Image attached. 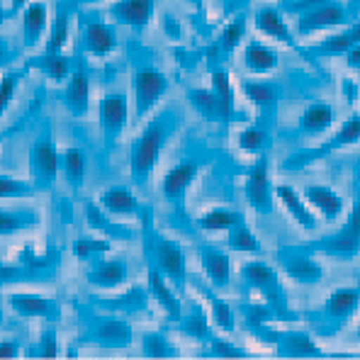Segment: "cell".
I'll list each match as a JSON object with an SVG mask.
<instances>
[{
	"mask_svg": "<svg viewBox=\"0 0 360 360\" xmlns=\"http://www.w3.org/2000/svg\"><path fill=\"white\" fill-rule=\"evenodd\" d=\"M176 131V117L173 115H158L146 122L129 149V176L136 185L149 183L151 173L156 171L161 151L171 134Z\"/></svg>",
	"mask_w": 360,
	"mask_h": 360,
	"instance_id": "6da1fadb",
	"label": "cell"
},
{
	"mask_svg": "<svg viewBox=\"0 0 360 360\" xmlns=\"http://www.w3.org/2000/svg\"><path fill=\"white\" fill-rule=\"evenodd\" d=\"M168 88L171 83H168L166 73L153 66H141L131 73V120L134 124L144 122L161 105Z\"/></svg>",
	"mask_w": 360,
	"mask_h": 360,
	"instance_id": "7a4b0ae2",
	"label": "cell"
},
{
	"mask_svg": "<svg viewBox=\"0 0 360 360\" xmlns=\"http://www.w3.org/2000/svg\"><path fill=\"white\" fill-rule=\"evenodd\" d=\"M241 283L246 290L256 292L266 300L270 309H285V290L280 285L278 270L268 266L266 261H248L241 266Z\"/></svg>",
	"mask_w": 360,
	"mask_h": 360,
	"instance_id": "3957f363",
	"label": "cell"
},
{
	"mask_svg": "<svg viewBox=\"0 0 360 360\" xmlns=\"http://www.w3.org/2000/svg\"><path fill=\"white\" fill-rule=\"evenodd\" d=\"M360 309V290L358 288H336L326 297L324 309L319 316L321 333H333L348 324Z\"/></svg>",
	"mask_w": 360,
	"mask_h": 360,
	"instance_id": "277c9868",
	"label": "cell"
},
{
	"mask_svg": "<svg viewBox=\"0 0 360 360\" xmlns=\"http://www.w3.org/2000/svg\"><path fill=\"white\" fill-rule=\"evenodd\" d=\"M243 195H246V202L251 205L253 212L258 214H273L275 210V185L270 180V163L263 156L256 158V163L251 166L243 183Z\"/></svg>",
	"mask_w": 360,
	"mask_h": 360,
	"instance_id": "5b68a950",
	"label": "cell"
},
{
	"mask_svg": "<svg viewBox=\"0 0 360 360\" xmlns=\"http://www.w3.org/2000/svg\"><path fill=\"white\" fill-rule=\"evenodd\" d=\"M358 141H360V115H356V117H348L341 124V129H336V134H333L329 141H324L321 146H316V149H311V151H300V153H295V156H290L288 161H285V171H297V168H304V166H309V163L319 161V158H326L336 149L358 144Z\"/></svg>",
	"mask_w": 360,
	"mask_h": 360,
	"instance_id": "8992f818",
	"label": "cell"
},
{
	"mask_svg": "<svg viewBox=\"0 0 360 360\" xmlns=\"http://www.w3.org/2000/svg\"><path fill=\"white\" fill-rule=\"evenodd\" d=\"M61 171V156L51 136H41L30 149V173L37 190H49Z\"/></svg>",
	"mask_w": 360,
	"mask_h": 360,
	"instance_id": "52a82bcc",
	"label": "cell"
},
{
	"mask_svg": "<svg viewBox=\"0 0 360 360\" xmlns=\"http://www.w3.org/2000/svg\"><path fill=\"white\" fill-rule=\"evenodd\" d=\"M351 15H348L346 5L336 3V0H324V3L314 5V8L300 13L297 18V32L300 37H309L314 32H324V30H336V27H346Z\"/></svg>",
	"mask_w": 360,
	"mask_h": 360,
	"instance_id": "ba28073f",
	"label": "cell"
},
{
	"mask_svg": "<svg viewBox=\"0 0 360 360\" xmlns=\"http://www.w3.org/2000/svg\"><path fill=\"white\" fill-rule=\"evenodd\" d=\"M280 266H283L285 275L290 280H295L297 285H316L319 280H324L326 270L319 261L314 258V253L309 248L300 246H285L278 251Z\"/></svg>",
	"mask_w": 360,
	"mask_h": 360,
	"instance_id": "9c48e42d",
	"label": "cell"
},
{
	"mask_svg": "<svg viewBox=\"0 0 360 360\" xmlns=\"http://www.w3.org/2000/svg\"><path fill=\"white\" fill-rule=\"evenodd\" d=\"M98 117H100V129H103L105 139L112 144L117 141L122 134H124L127 124L131 120V105L129 98L124 93H105L98 103Z\"/></svg>",
	"mask_w": 360,
	"mask_h": 360,
	"instance_id": "30bf717a",
	"label": "cell"
},
{
	"mask_svg": "<svg viewBox=\"0 0 360 360\" xmlns=\"http://www.w3.org/2000/svg\"><path fill=\"white\" fill-rule=\"evenodd\" d=\"M153 268H158L173 285H183L188 278V261L185 251L176 239L156 236L153 241Z\"/></svg>",
	"mask_w": 360,
	"mask_h": 360,
	"instance_id": "8fae6325",
	"label": "cell"
},
{
	"mask_svg": "<svg viewBox=\"0 0 360 360\" xmlns=\"http://www.w3.org/2000/svg\"><path fill=\"white\" fill-rule=\"evenodd\" d=\"M200 173V163L193 161V158H185V161L176 163L173 168H168L166 176L161 178V195L163 200H168V202H180V200L188 195L190 185L195 183V178H198Z\"/></svg>",
	"mask_w": 360,
	"mask_h": 360,
	"instance_id": "7c38bea8",
	"label": "cell"
},
{
	"mask_svg": "<svg viewBox=\"0 0 360 360\" xmlns=\"http://www.w3.org/2000/svg\"><path fill=\"white\" fill-rule=\"evenodd\" d=\"M108 13H110V20L122 25V27L144 30L153 20L156 0H115Z\"/></svg>",
	"mask_w": 360,
	"mask_h": 360,
	"instance_id": "4fadbf2b",
	"label": "cell"
},
{
	"mask_svg": "<svg viewBox=\"0 0 360 360\" xmlns=\"http://www.w3.org/2000/svg\"><path fill=\"white\" fill-rule=\"evenodd\" d=\"M253 25L261 32L263 37L278 41L283 46H290V49H300L297 37L290 30V25L285 22V18L280 15V10L275 5H263V8L256 10V18H253Z\"/></svg>",
	"mask_w": 360,
	"mask_h": 360,
	"instance_id": "5bb4252c",
	"label": "cell"
},
{
	"mask_svg": "<svg viewBox=\"0 0 360 360\" xmlns=\"http://www.w3.org/2000/svg\"><path fill=\"white\" fill-rule=\"evenodd\" d=\"M302 195H304L307 205L326 221H336L338 217L343 214V210H346L343 195H338L336 190L329 188V185H321V183L304 185V188H302Z\"/></svg>",
	"mask_w": 360,
	"mask_h": 360,
	"instance_id": "9a60e30c",
	"label": "cell"
},
{
	"mask_svg": "<svg viewBox=\"0 0 360 360\" xmlns=\"http://www.w3.org/2000/svg\"><path fill=\"white\" fill-rule=\"evenodd\" d=\"M307 248L311 253H324V256H333V258H353L360 253V234H356L351 226L343 224L338 231L311 241Z\"/></svg>",
	"mask_w": 360,
	"mask_h": 360,
	"instance_id": "2e32d148",
	"label": "cell"
},
{
	"mask_svg": "<svg viewBox=\"0 0 360 360\" xmlns=\"http://www.w3.org/2000/svg\"><path fill=\"white\" fill-rule=\"evenodd\" d=\"M275 200L283 205L285 212H288V214L292 217V219L297 221L304 231H314L316 226H319V217H316V212L307 205L304 195H300L292 185H288V183L275 185Z\"/></svg>",
	"mask_w": 360,
	"mask_h": 360,
	"instance_id": "e0dca14e",
	"label": "cell"
},
{
	"mask_svg": "<svg viewBox=\"0 0 360 360\" xmlns=\"http://www.w3.org/2000/svg\"><path fill=\"white\" fill-rule=\"evenodd\" d=\"M8 304L15 314L25 316V319L51 321L59 314L54 300L46 297V295H37V292H13V295H8Z\"/></svg>",
	"mask_w": 360,
	"mask_h": 360,
	"instance_id": "ac0fdd59",
	"label": "cell"
},
{
	"mask_svg": "<svg viewBox=\"0 0 360 360\" xmlns=\"http://www.w3.org/2000/svg\"><path fill=\"white\" fill-rule=\"evenodd\" d=\"M131 270L124 258H100L88 270V283L98 290H117L129 280Z\"/></svg>",
	"mask_w": 360,
	"mask_h": 360,
	"instance_id": "d6986e66",
	"label": "cell"
},
{
	"mask_svg": "<svg viewBox=\"0 0 360 360\" xmlns=\"http://www.w3.org/2000/svg\"><path fill=\"white\" fill-rule=\"evenodd\" d=\"M83 46L93 59H108L117 49V32L112 25L90 20L83 25Z\"/></svg>",
	"mask_w": 360,
	"mask_h": 360,
	"instance_id": "ffe728a7",
	"label": "cell"
},
{
	"mask_svg": "<svg viewBox=\"0 0 360 360\" xmlns=\"http://www.w3.org/2000/svg\"><path fill=\"white\" fill-rule=\"evenodd\" d=\"M200 266L214 290H226L231 285V258L226 251L214 246H205L200 251Z\"/></svg>",
	"mask_w": 360,
	"mask_h": 360,
	"instance_id": "44dd1931",
	"label": "cell"
},
{
	"mask_svg": "<svg viewBox=\"0 0 360 360\" xmlns=\"http://www.w3.org/2000/svg\"><path fill=\"white\" fill-rule=\"evenodd\" d=\"M171 285L173 283L158 268H151L149 270V280H146V288H149V295L153 297V302H156V304L161 307L163 311H166L168 319L180 321V319H183V304H180L176 290H173Z\"/></svg>",
	"mask_w": 360,
	"mask_h": 360,
	"instance_id": "7402d4cb",
	"label": "cell"
},
{
	"mask_svg": "<svg viewBox=\"0 0 360 360\" xmlns=\"http://www.w3.org/2000/svg\"><path fill=\"white\" fill-rule=\"evenodd\" d=\"M46 34H49V5L44 0H30L22 8L25 46H37Z\"/></svg>",
	"mask_w": 360,
	"mask_h": 360,
	"instance_id": "603a6c76",
	"label": "cell"
},
{
	"mask_svg": "<svg viewBox=\"0 0 360 360\" xmlns=\"http://www.w3.org/2000/svg\"><path fill=\"white\" fill-rule=\"evenodd\" d=\"M100 207H103L105 214L117 217V219H134L141 212L136 195L129 188H122V185H112L100 195Z\"/></svg>",
	"mask_w": 360,
	"mask_h": 360,
	"instance_id": "cb8c5ba5",
	"label": "cell"
},
{
	"mask_svg": "<svg viewBox=\"0 0 360 360\" xmlns=\"http://www.w3.org/2000/svg\"><path fill=\"white\" fill-rule=\"evenodd\" d=\"M90 78L86 71H73L66 81V88H63V105L68 108V112L73 117L83 120L88 117V110H90Z\"/></svg>",
	"mask_w": 360,
	"mask_h": 360,
	"instance_id": "d4e9b609",
	"label": "cell"
},
{
	"mask_svg": "<svg viewBox=\"0 0 360 360\" xmlns=\"http://www.w3.org/2000/svg\"><path fill=\"white\" fill-rule=\"evenodd\" d=\"M280 63L278 51L270 44H263L261 39H248L246 46H243V66L251 73H258V76H266V73H273Z\"/></svg>",
	"mask_w": 360,
	"mask_h": 360,
	"instance_id": "484cf974",
	"label": "cell"
},
{
	"mask_svg": "<svg viewBox=\"0 0 360 360\" xmlns=\"http://www.w3.org/2000/svg\"><path fill=\"white\" fill-rule=\"evenodd\" d=\"M188 100L190 105H193L195 110H198L200 115H202L205 120L210 122H231L236 117L234 112H231L229 108H226L224 103H221L219 98H217L214 93H212V88H195L188 93Z\"/></svg>",
	"mask_w": 360,
	"mask_h": 360,
	"instance_id": "4316f807",
	"label": "cell"
},
{
	"mask_svg": "<svg viewBox=\"0 0 360 360\" xmlns=\"http://www.w3.org/2000/svg\"><path fill=\"white\" fill-rule=\"evenodd\" d=\"M336 122V112L329 103H309L300 117V131L304 136H319L329 131Z\"/></svg>",
	"mask_w": 360,
	"mask_h": 360,
	"instance_id": "83f0119b",
	"label": "cell"
},
{
	"mask_svg": "<svg viewBox=\"0 0 360 360\" xmlns=\"http://www.w3.org/2000/svg\"><path fill=\"white\" fill-rule=\"evenodd\" d=\"M95 341L105 348H129L134 343V329L129 321L122 319H105L95 326Z\"/></svg>",
	"mask_w": 360,
	"mask_h": 360,
	"instance_id": "f1b7e54d",
	"label": "cell"
},
{
	"mask_svg": "<svg viewBox=\"0 0 360 360\" xmlns=\"http://www.w3.org/2000/svg\"><path fill=\"white\" fill-rule=\"evenodd\" d=\"M278 356L285 358H309L321 356V348L314 343V338L304 331H285L278 338Z\"/></svg>",
	"mask_w": 360,
	"mask_h": 360,
	"instance_id": "f546056e",
	"label": "cell"
},
{
	"mask_svg": "<svg viewBox=\"0 0 360 360\" xmlns=\"http://www.w3.org/2000/svg\"><path fill=\"white\" fill-rule=\"evenodd\" d=\"M241 90L248 98V103L261 110V115L273 112L275 105H278V88L270 81H251V78H246V81L241 83Z\"/></svg>",
	"mask_w": 360,
	"mask_h": 360,
	"instance_id": "4dcf8cb0",
	"label": "cell"
},
{
	"mask_svg": "<svg viewBox=\"0 0 360 360\" xmlns=\"http://www.w3.org/2000/svg\"><path fill=\"white\" fill-rule=\"evenodd\" d=\"M226 246H229V251H234V253H251V256H256V253L263 251V243L258 241V236L251 231V226L246 224V219L239 221V224L231 226V229L226 231Z\"/></svg>",
	"mask_w": 360,
	"mask_h": 360,
	"instance_id": "1f68e13d",
	"label": "cell"
},
{
	"mask_svg": "<svg viewBox=\"0 0 360 360\" xmlns=\"http://www.w3.org/2000/svg\"><path fill=\"white\" fill-rule=\"evenodd\" d=\"M61 173L63 178L68 180V185L71 188H83V183H86V173H88V161H86V153L81 149H66L61 156Z\"/></svg>",
	"mask_w": 360,
	"mask_h": 360,
	"instance_id": "d6a6232c",
	"label": "cell"
},
{
	"mask_svg": "<svg viewBox=\"0 0 360 360\" xmlns=\"http://www.w3.org/2000/svg\"><path fill=\"white\" fill-rule=\"evenodd\" d=\"M239 221H243V214L229 207H212L205 212L198 219L200 229L205 231H229L231 226H236Z\"/></svg>",
	"mask_w": 360,
	"mask_h": 360,
	"instance_id": "836d02e7",
	"label": "cell"
},
{
	"mask_svg": "<svg viewBox=\"0 0 360 360\" xmlns=\"http://www.w3.org/2000/svg\"><path fill=\"white\" fill-rule=\"evenodd\" d=\"M239 149L243 153H248V156H263L266 153V149L270 146V134H268V129L266 127H258V124H253V127H246V129H241L239 131Z\"/></svg>",
	"mask_w": 360,
	"mask_h": 360,
	"instance_id": "e575fe53",
	"label": "cell"
},
{
	"mask_svg": "<svg viewBox=\"0 0 360 360\" xmlns=\"http://www.w3.org/2000/svg\"><path fill=\"white\" fill-rule=\"evenodd\" d=\"M141 353L146 358H173L178 356V351L173 348V343L168 341V336H163L161 331H149L141 336Z\"/></svg>",
	"mask_w": 360,
	"mask_h": 360,
	"instance_id": "d590c367",
	"label": "cell"
},
{
	"mask_svg": "<svg viewBox=\"0 0 360 360\" xmlns=\"http://www.w3.org/2000/svg\"><path fill=\"white\" fill-rule=\"evenodd\" d=\"M34 224H37V214H32V212L0 210V236L18 234V231H25Z\"/></svg>",
	"mask_w": 360,
	"mask_h": 360,
	"instance_id": "8d00e7d4",
	"label": "cell"
},
{
	"mask_svg": "<svg viewBox=\"0 0 360 360\" xmlns=\"http://www.w3.org/2000/svg\"><path fill=\"white\" fill-rule=\"evenodd\" d=\"M68 37H71V18L68 15H59L51 25L49 34H46V46L44 54H61L63 46L68 44Z\"/></svg>",
	"mask_w": 360,
	"mask_h": 360,
	"instance_id": "74e56055",
	"label": "cell"
},
{
	"mask_svg": "<svg viewBox=\"0 0 360 360\" xmlns=\"http://www.w3.org/2000/svg\"><path fill=\"white\" fill-rule=\"evenodd\" d=\"M37 195V185L22 178L0 176V200H27Z\"/></svg>",
	"mask_w": 360,
	"mask_h": 360,
	"instance_id": "f35d334b",
	"label": "cell"
},
{
	"mask_svg": "<svg viewBox=\"0 0 360 360\" xmlns=\"http://www.w3.org/2000/svg\"><path fill=\"white\" fill-rule=\"evenodd\" d=\"M39 68L44 71V76L49 78V81L54 83H63L68 81V76H71V61L66 59L63 54H44L39 61Z\"/></svg>",
	"mask_w": 360,
	"mask_h": 360,
	"instance_id": "ab89813d",
	"label": "cell"
},
{
	"mask_svg": "<svg viewBox=\"0 0 360 360\" xmlns=\"http://www.w3.org/2000/svg\"><path fill=\"white\" fill-rule=\"evenodd\" d=\"M351 49H353V39H351V34H348V30H343V32H336V34L326 37V39L321 41V44H316L311 51L319 56H346Z\"/></svg>",
	"mask_w": 360,
	"mask_h": 360,
	"instance_id": "60d3db41",
	"label": "cell"
},
{
	"mask_svg": "<svg viewBox=\"0 0 360 360\" xmlns=\"http://www.w3.org/2000/svg\"><path fill=\"white\" fill-rule=\"evenodd\" d=\"M210 88L231 112L236 115V95H234V83H231V76L226 71H214L210 76Z\"/></svg>",
	"mask_w": 360,
	"mask_h": 360,
	"instance_id": "b9f144b4",
	"label": "cell"
},
{
	"mask_svg": "<svg viewBox=\"0 0 360 360\" xmlns=\"http://www.w3.org/2000/svg\"><path fill=\"white\" fill-rule=\"evenodd\" d=\"M210 309H212V321H214L217 329H221L224 333L234 331L236 319H234V309H231L229 302H224L221 297H214V295H210Z\"/></svg>",
	"mask_w": 360,
	"mask_h": 360,
	"instance_id": "7bdbcfd3",
	"label": "cell"
},
{
	"mask_svg": "<svg viewBox=\"0 0 360 360\" xmlns=\"http://www.w3.org/2000/svg\"><path fill=\"white\" fill-rule=\"evenodd\" d=\"M243 34H246V18L231 20L219 34V49L224 51V54H231V51L243 41Z\"/></svg>",
	"mask_w": 360,
	"mask_h": 360,
	"instance_id": "ee69618b",
	"label": "cell"
},
{
	"mask_svg": "<svg viewBox=\"0 0 360 360\" xmlns=\"http://www.w3.org/2000/svg\"><path fill=\"white\" fill-rule=\"evenodd\" d=\"M18 88H20V73H3V76H0V120L8 112Z\"/></svg>",
	"mask_w": 360,
	"mask_h": 360,
	"instance_id": "f6af8a7d",
	"label": "cell"
},
{
	"mask_svg": "<svg viewBox=\"0 0 360 360\" xmlns=\"http://www.w3.org/2000/svg\"><path fill=\"white\" fill-rule=\"evenodd\" d=\"M110 251V241H98V239H81L73 243V256L76 258H98L105 256Z\"/></svg>",
	"mask_w": 360,
	"mask_h": 360,
	"instance_id": "bcb514c9",
	"label": "cell"
},
{
	"mask_svg": "<svg viewBox=\"0 0 360 360\" xmlns=\"http://www.w3.org/2000/svg\"><path fill=\"white\" fill-rule=\"evenodd\" d=\"M183 333H188V336H193V338H207V333H210L207 316L200 309H195L193 314L183 319Z\"/></svg>",
	"mask_w": 360,
	"mask_h": 360,
	"instance_id": "7dc6e473",
	"label": "cell"
},
{
	"mask_svg": "<svg viewBox=\"0 0 360 360\" xmlns=\"http://www.w3.org/2000/svg\"><path fill=\"white\" fill-rule=\"evenodd\" d=\"M39 356L41 358L59 356V333H56V329H51V326L39 333Z\"/></svg>",
	"mask_w": 360,
	"mask_h": 360,
	"instance_id": "c3c4849f",
	"label": "cell"
},
{
	"mask_svg": "<svg viewBox=\"0 0 360 360\" xmlns=\"http://www.w3.org/2000/svg\"><path fill=\"white\" fill-rule=\"evenodd\" d=\"M212 356H217V358H243L246 356V351H243V348H234L229 341H224V338H212Z\"/></svg>",
	"mask_w": 360,
	"mask_h": 360,
	"instance_id": "681fc988",
	"label": "cell"
},
{
	"mask_svg": "<svg viewBox=\"0 0 360 360\" xmlns=\"http://www.w3.org/2000/svg\"><path fill=\"white\" fill-rule=\"evenodd\" d=\"M346 226H351V229L356 231V234H360V195H356V200H353L351 210H348Z\"/></svg>",
	"mask_w": 360,
	"mask_h": 360,
	"instance_id": "f907efd6",
	"label": "cell"
},
{
	"mask_svg": "<svg viewBox=\"0 0 360 360\" xmlns=\"http://www.w3.org/2000/svg\"><path fill=\"white\" fill-rule=\"evenodd\" d=\"M20 356V346L15 338L3 336L0 338V358H18Z\"/></svg>",
	"mask_w": 360,
	"mask_h": 360,
	"instance_id": "816d5d0a",
	"label": "cell"
},
{
	"mask_svg": "<svg viewBox=\"0 0 360 360\" xmlns=\"http://www.w3.org/2000/svg\"><path fill=\"white\" fill-rule=\"evenodd\" d=\"M346 61H348V66H351V68H358V71H360V44H353V49L346 54Z\"/></svg>",
	"mask_w": 360,
	"mask_h": 360,
	"instance_id": "f5cc1de1",
	"label": "cell"
},
{
	"mask_svg": "<svg viewBox=\"0 0 360 360\" xmlns=\"http://www.w3.org/2000/svg\"><path fill=\"white\" fill-rule=\"evenodd\" d=\"M346 30H348V34H351L353 44H360V22H353L351 27H346Z\"/></svg>",
	"mask_w": 360,
	"mask_h": 360,
	"instance_id": "db71d44e",
	"label": "cell"
},
{
	"mask_svg": "<svg viewBox=\"0 0 360 360\" xmlns=\"http://www.w3.org/2000/svg\"><path fill=\"white\" fill-rule=\"evenodd\" d=\"M27 3H30V0H10V8H13V10H20V8H25Z\"/></svg>",
	"mask_w": 360,
	"mask_h": 360,
	"instance_id": "11a10c76",
	"label": "cell"
},
{
	"mask_svg": "<svg viewBox=\"0 0 360 360\" xmlns=\"http://www.w3.org/2000/svg\"><path fill=\"white\" fill-rule=\"evenodd\" d=\"M356 178L360 180V158H358V161H356Z\"/></svg>",
	"mask_w": 360,
	"mask_h": 360,
	"instance_id": "9f6ffc18",
	"label": "cell"
},
{
	"mask_svg": "<svg viewBox=\"0 0 360 360\" xmlns=\"http://www.w3.org/2000/svg\"><path fill=\"white\" fill-rule=\"evenodd\" d=\"M356 336L360 338V324H358V329H356Z\"/></svg>",
	"mask_w": 360,
	"mask_h": 360,
	"instance_id": "6f0895ef",
	"label": "cell"
},
{
	"mask_svg": "<svg viewBox=\"0 0 360 360\" xmlns=\"http://www.w3.org/2000/svg\"><path fill=\"white\" fill-rule=\"evenodd\" d=\"M81 3H95V0H81Z\"/></svg>",
	"mask_w": 360,
	"mask_h": 360,
	"instance_id": "680465c9",
	"label": "cell"
},
{
	"mask_svg": "<svg viewBox=\"0 0 360 360\" xmlns=\"http://www.w3.org/2000/svg\"><path fill=\"white\" fill-rule=\"evenodd\" d=\"M0 56H3V44H0Z\"/></svg>",
	"mask_w": 360,
	"mask_h": 360,
	"instance_id": "91938a15",
	"label": "cell"
},
{
	"mask_svg": "<svg viewBox=\"0 0 360 360\" xmlns=\"http://www.w3.org/2000/svg\"><path fill=\"white\" fill-rule=\"evenodd\" d=\"M243 3H248V0H243Z\"/></svg>",
	"mask_w": 360,
	"mask_h": 360,
	"instance_id": "94428289",
	"label": "cell"
}]
</instances>
